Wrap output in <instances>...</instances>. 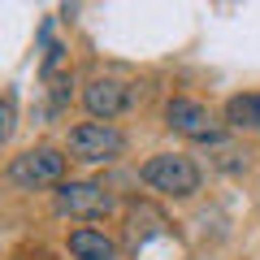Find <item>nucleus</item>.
<instances>
[{"label": "nucleus", "instance_id": "1", "mask_svg": "<svg viewBox=\"0 0 260 260\" xmlns=\"http://www.w3.org/2000/svg\"><path fill=\"white\" fill-rule=\"evenodd\" d=\"M139 182L148 186V191L169 195V200H191V195L200 191V182H204V174H200V165H195L191 156H182V152H156V156H148L139 165Z\"/></svg>", "mask_w": 260, "mask_h": 260}, {"label": "nucleus", "instance_id": "2", "mask_svg": "<svg viewBox=\"0 0 260 260\" xmlns=\"http://www.w3.org/2000/svg\"><path fill=\"white\" fill-rule=\"evenodd\" d=\"M56 217H70V221H100L117 208V195L104 182H91V178H78V182H56L52 195Z\"/></svg>", "mask_w": 260, "mask_h": 260}, {"label": "nucleus", "instance_id": "3", "mask_svg": "<svg viewBox=\"0 0 260 260\" xmlns=\"http://www.w3.org/2000/svg\"><path fill=\"white\" fill-rule=\"evenodd\" d=\"M65 152L61 148H48V143H39V148H26L22 156L9 160V169H5V178H9L18 191H44V186H56L65 182Z\"/></svg>", "mask_w": 260, "mask_h": 260}, {"label": "nucleus", "instance_id": "4", "mask_svg": "<svg viewBox=\"0 0 260 260\" xmlns=\"http://www.w3.org/2000/svg\"><path fill=\"white\" fill-rule=\"evenodd\" d=\"M65 152L74 160H87V165H104V160H117L126 152V135H121L113 121H78L65 139Z\"/></svg>", "mask_w": 260, "mask_h": 260}, {"label": "nucleus", "instance_id": "5", "mask_svg": "<svg viewBox=\"0 0 260 260\" xmlns=\"http://www.w3.org/2000/svg\"><path fill=\"white\" fill-rule=\"evenodd\" d=\"M165 126L174 130V135H186V139L195 143H217V117L208 104L191 100V95H174V100L165 104Z\"/></svg>", "mask_w": 260, "mask_h": 260}, {"label": "nucleus", "instance_id": "6", "mask_svg": "<svg viewBox=\"0 0 260 260\" xmlns=\"http://www.w3.org/2000/svg\"><path fill=\"white\" fill-rule=\"evenodd\" d=\"M130 100H135L130 83H121V78H113V74L91 78V83L83 87V109H87V117H95V121L121 117V113L130 109Z\"/></svg>", "mask_w": 260, "mask_h": 260}, {"label": "nucleus", "instance_id": "7", "mask_svg": "<svg viewBox=\"0 0 260 260\" xmlns=\"http://www.w3.org/2000/svg\"><path fill=\"white\" fill-rule=\"evenodd\" d=\"M70 256L74 260H117V243L95 225H78V230H70Z\"/></svg>", "mask_w": 260, "mask_h": 260}, {"label": "nucleus", "instance_id": "8", "mask_svg": "<svg viewBox=\"0 0 260 260\" xmlns=\"http://www.w3.org/2000/svg\"><path fill=\"white\" fill-rule=\"evenodd\" d=\"M225 126L230 130H260V91H239L225 100L221 109Z\"/></svg>", "mask_w": 260, "mask_h": 260}, {"label": "nucleus", "instance_id": "9", "mask_svg": "<svg viewBox=\"0 0 260 260\" xmlns=\"http://www.w3.org/2000/svg\"><path fill=\"white\" fill-rule=\"evenodd\" d=\"M13 126H18V109H13V95H0V143H9Z\"/></svg>", "mask_w": 260, "mask_h": 260}]
</instances>
